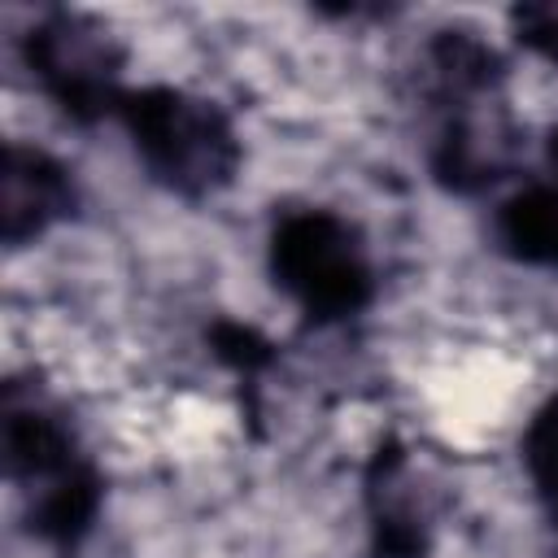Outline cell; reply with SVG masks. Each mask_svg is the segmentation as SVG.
<instances>
[{
    "label": "cell",
    "mask_w": 558,
    "mask_h": 558,
    "mask_svg": "<svg viewBox=\"0 0 558 558\" xmlns=\"http://www.w3.org/2000/svg\"><path fill=\"white\" fill-rule=\"evenodd\" d=\"M144 166L183 196L222 187L240 161L231 122L209 105L174 87L126 92L118 105Z\"/></svg>",
    "instance_id": "6da1fadb"
},
{
    "label": "cell",
    "mask_w": 558,
    "mask_h": 558,
    "mask_svg": "<svg viewBox=\"0 0 558 558\" xmlns=\"http://www.w3.org/2000/svg\"><path fill=\"white\" fill-rule=\"evenodd\" d=\"M4 462L9 475L31 493V527L57 545H74L96 514L100 484L78 462L70 432L35 401L9 392L4 405Z\"/></svg>",
    "instance_id": "7a4b0ae2"
},
{
    "label": "cell",
    "mask_w": 558,
    "mask_h": 558,
    "mask_svg": "<svg viewBox=\"0 0 558 558\" xmlns=\"http://www.w3.org/2000/svg\"><path fill=\"white\" fill-rule=\"evenodd\" d=\"M270 262L279 283L314 318H344L371 301V266L362 240L344 218L327 209L288 214L275 231Z\"/></svg>",
    "instance_id": "3957f363"
},
{
    "label": "cell",
    "mask_w": 558,
    "mask_h": 558,
    "mask_svg": "<svg viewBox=\"0 0 558 558\" xmlns=\"http://www.w3.org/2000/svg\"><path fill=\"white\" fill-rule=\"evenodd\" d=\"M22 57L39 87L78 122H92L122 105L126 92H118V48L109 31L78 13H52L39 26H31Z\"/></svg>",
    "instance_id": "277c9868"
},
{
    "label": "cell",
    "mask_w": 558,
    "mask_h": 558,
    "mask_svg": "<svg viewBox=\"0 0 558 558\" xmlns=\"http://www.w3.org/2000/svg\"><path fill=\"white\" fill-rule=\"evenodd\" d=\"M74 209L65 166L39 148L9 144L0 166V231L9 244H26Z\"/></svg>",
    "instance_id": "5b68a950"
},
{
    "label": "cell",
    "mask_w": 558,
    "mask_h": 558,
    "mask_svg": "<svg viewBox=\"0 0 558 558\" xmlns=\"http://www.w3.org/2000/svg\"><path fill=\"white\" fill-rule=\"evenodd\" d=\"M501 244L541 266H558V187H527L497 214Z\"/></svg>",
    "instance_id": "8992f818"
},
{
    "label": "cell",
    "mask_w": 558,
    "mask_h": 558,
    "mask_svg": "<svg viewBox=\"0 0 558 558\" xmlns=\"http://www.w3.org/2000/svg\"><path fill=\"white\" fill-rule=\"evenodd\" d=\"M523 462H527V475H532L536 493L558 514V397H549L545 410L532 418V427L523 436Z\"/></svg>",
    "instance_id": "52a82bcc"
},
{
    "label": "cell",
    "mask_w": 558,
    "mask_h": 558,
    "mask_svg": "<svg viewBox=\"0 0 558 558\" xmlns=\"http://www.w3.org/2000/svg\"><path fill=\"white\" fill-rule=\"evenodd\" d=\"M514 31L527 48L558 61V4H523L514 9Z\"/></svg>",
    "instance_id": "ba28073f"
},
{
    "label": "cell",
    "mask_w": 558,
    "mask_h": 558,
    "mask_svg": "<svg viewBox=\"0 0 558 558\" xmlns=\"http://www.w3.org/2000/svg\"><path fill=\"white\" fill-rule=\"evenodd\" d=\"M549 153H554V166H558V131H554V144H549Z\"/></svg>",
    "instance_id": "9c48e42d"
}]
</instances>
